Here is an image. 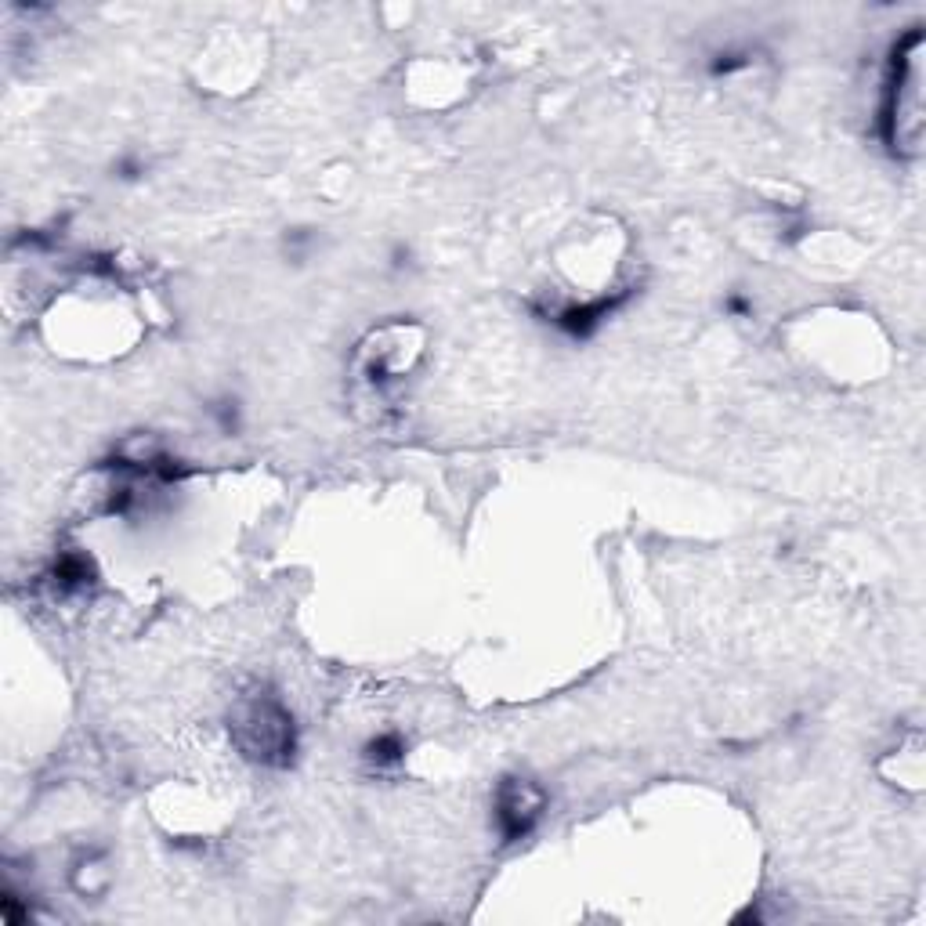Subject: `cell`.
Masks as SVG:
<instances>
[{
  "label": "cell",
  "mask_w": 926,
  "mask_h": 926,
  "mask_svg": "<svg viewBox=\"0 0 926 926\" xmlns=\"http://www.w3.org/2000/svg\"><path fill=\"white\" fill-rule=\"evenodd\" d=\"M543 807H547L543 789L532 778H503L500 789H496V807H492L496 811V829L507 843L525 840L543 818Z\"/></svg>",
  "instance_id": "obj_3"
},
{
  "label": "cell",
  "mask_w": 926,
  "mask_h": 926,
  "mask_svg": "<svg viewBox=\"0 0 926 926\" xmlns=\"http://www.w3.org/2000/svg\"><path fill=\"white\" fill-rule=\"evenodd\" d=\"M746 66H749V51L728 48V51H720V55L713 58L709 73H713V76H731V73H738V69H746Z\"/></svg>",
  "instance_id": "obj_6"
},
{
  "label": "cell",
  "mask_w": 926,
  "mask_h": 926,
  "mask_svg": "<svg viewBox=\"0 0 926 926\" xmlns=\"http://www.w3.org/2000/svg\"><path fill=\"white\" fill-rule=\"evenodd\" d=\"M923 33L912 29L905 40L894 44L887 66V84H883V105H879V134L887 149L898 160L919 156V138H923Z\"/></svg>",
  "instance_id": "obj_1"
},
{
  "label": "cell",
  "mask_w": 926,
  "mask_h": 926,
  "mask_svg": "<svg viewBox=\"0 0 926 926\" xmlns=\"http://www.w3.org/2000/svg\"><path fill=\"white\" fill-rule=\"evenodd\" d=\"M724 312H728V315H746L749 312V301H746V297H738V293H731L728 301H724Z\"/></svg>",
  "instance_id": "obj_7"
},
{
  "label": "cell",
  "mask_w": 926,
  "mask_h": 926,
  "mask_svg": "<svg viewBox=\"0 0 926 926\" xmlns=\"http://www.w3.org/2000/svg\"><path fill=\"white\" fill-rule=\"evenodd\" d=\"M239 742L250 756L265 764L283 767L293 760L297 738H293V717L275 699H254L239 717Z\"/></svg>",
  "instance_id": "obj_2"
},
{
  "label": "cell",
  "mask_w": 926,
  "mask_h": 926,
  "mask_svg": "<svg viewBox=\"0 0 926 926\" xmlns=\"http://www.w3.org/2000/svg\"><path fill=\"white\" fill-rule=\"evenodd\" d=\"M366 760L373 767H380V771H391V767H398L406 760V742H402L398 731H380V735H373L366 742Z\"/></svg>",
  "instance_id": "obj_4"
},
{
  "label": "cell",
  "mask_w": 926,
  "mask_h": 926,
  "mask_svg": "<svg viewBox=\"0 0 926 926\" xmlns=\"http://www.w3.org/2000/svg\"><path fill=\"white\" fill-rule=\"evenodd\" d=\"M210 416L218 420L221 435H236L239 431V402L236 398H218V402L210 406Z\"/></svg>",
  "instance_id": "obj_5"
}]
</instances>
